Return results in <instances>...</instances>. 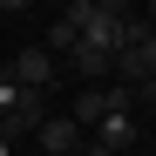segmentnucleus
<instances>
[{
    "mask_svg": "<svg viewBox=\"0 0 156 156\" xmlns=\"http://www.w3.org/2000/svg\"><path fill=\"white\" fill-rule=\"evenodd\" d=\"M115 82H122V88H149V82H156V27H149V20L136 27V41L115 55Z\"/></svg>",
    "mask_w": 156,
    "mask_h": 156,
    "instance_id": "f257e3e1",
    "label": "nucleus"
},
{
    "mask_svg": "<svg viewBox=\"0 0 156 156\" xmlns=\"http://www.w3.org/2000/svg\"><path fill=\"white\" fill-rule=\"evenodd\" d=\"M7 75H14L20 88H41V95H48V88H61V61L48 55L41 41H27V48H14V68H7Z\"/></svg>",
    "mask_w": 156,
    "mask_h": 156,
    "instance_id": "f03ea898",
    "label": "nucleus"
},
{
    "mask_svg": "<svg viewBox=\"0 0 156 156\" xmlns=\"http://www.w3.org/2000/svg\"><path fill=\"white\" fill-rule=\"evenodd\" d=\"M34 143H41L48 156H82V143H88V129H82V122H75V115H48Z\"/></svg>",
    "mask_w": 156,
    "mask_h": 156,
    "instance_id": "7ed1b4c3",
    "label": "nucleus"
},
{
    "mask_svg": "<svg viewBox=\"0 0 156 156\" xmlns=\"http://www.w3.org/2000/svg\"><path fill=\"white\" fill-rule=\"evenodd\" d=\"M88 143H102L109 156H122L129 143H136V115H129V102H122V109H109V115L95 122V136H88Z\"/></svg>",
    "mask_w": 156,
    "mask_h": 156,
    "instance_id": "20e7f679",
    "label": "nucleus"
},
{
    "mask_svg": "<svg viewBox=\"0 0 156 156\" xmlns=\"http://www.w3.org/2000/svg\"><path fill=\"white\" fill-rule=\"evenodd\" d=\"M14 102H20V82H14V75H0V129H7V115H14Z\"/></svg>",
    "mask_w": 156,
    "mask_h": 156,
    "instance_id": "39448f33",
    "label": "nucleus"
},
{
    "mask_svg": "<svg viewBox=\"0 0 156 156\" xmlns=\"http://www.w3.org/2000/svg\"><path fill=\"white\" fill-rule=\"evenodd\" d=\"M20 7H27V0H0V14H20Z\"/></svg>",
    "mask_w": 156,
    "mask_h": 156,
    "instance_id": "423d86ee",
    "label": "nucleus"
},
{
    "mask_svg": "<svg viewBox=\"0 0 156 156\" xmlns=\"http://www.w3.org/2000/svg\"><path fill=\"white\" fill-rule=\"evenodd\" d=\"M0 156H14V143H7V136H0Z\"/></svg>",
    "mask_w": 156,
    "mask_h": 156,
    "instance_id": "0eeeda50",
    "label": "nucleus"
},
{
    "mask_svg": "<svg viewBox=\"0 0 156 156\" xmlns=\"http://www.w3.org/2000/svg\"><path fill=\"white\" fill-rule=\"evenodd\" d=\"M149 27H156V0H149Z\"/></svg>",
    "mask_w": 156,
    "mask_h": 156,
    "instance_id": "6e6552de",
    "label": "nucleus"
},
{
    "mask_svg": "<svg viewBox=\"0 0 156 156\" xmlns=\"http://www.w3.org/2000/svg\"><path fill=\"white\" fill-rule=\"evenodd\" d=\"M41 156H48V149H41Z\"/></svg>",
    "mask_w": 156,
    "mask_h": 156,
    "instance_id": "1a4fd4ad",
    "label": "nucleus"
}]
</instances>
